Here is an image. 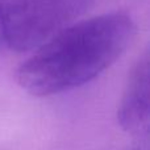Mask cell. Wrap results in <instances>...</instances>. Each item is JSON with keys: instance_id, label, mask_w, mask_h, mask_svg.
<instances>
[{"instance_id": "1", "label": "cell", "mask_w": 150, "mask_h": 150, "mask_svg": "<svg viewBox=\"0 0 150 150\" xmlns=\"http://www.w3.org/2000/svg\"><path fill=\"white\" fill-rule=\"evenodd\" d=\"M136 24L122 12L66 26L16 70L17 84L38 98L74 90L95 79L130 46Z\"/></svg>"}, {"instance_id": "2", "label": "cell", "mask_w": 150, "mask_h": 150, "mask_svg": "<svg viewBox=\"0 0 150 150\" xmlns=\"http://www.w3.org/2000/svg\"><path fill=\"white\" fill-rule=\"evenodd\" d=\"M92 4L93 0H0V38L9 49L28 52L41 46Z\"/></svg>"}, {"instance_id": "3", "label": "cell", "mask_w": 150, "mask_h": 150, "mask_svg": "<svg viewBox=\"0 0 150 150\" xmlns=\"http://www.w3.org/2000/svg\"><path fill=\"white\" fill-rule=\"evenodd\" d=\"M117 121L125 132L137 137L149 133V52L145 50L128 75L117 108Z\"/></svg>"}, {"instance_id": "4", "label": "cell", "mask_w": 150, "mask_h": 150, "mask_svg": "<svg viewBox=\"0 0 150 150\" xmlns=\"http://www.w3.org/2000/svg\"><path fill=\"white\" fill-rule=\"evenodd\" d=\"M136 150H142V149H136Z\"/></svg>"}]
</instances>
